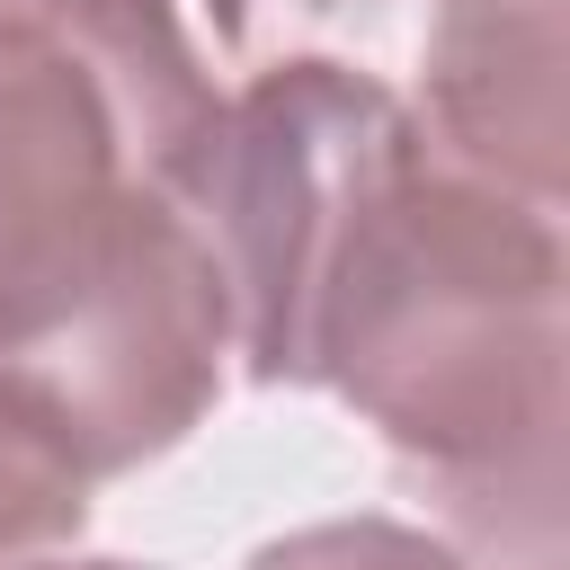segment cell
I'll return each mask as SVG.
<instances>
[{
  "label": "cell",
  "mask_w": 570,
  "mask_h": 570,
  "mask_svg": "<svg viewBox=\"0 0 570 570\" xmlns=\"http://www.w3.org/2000/svg\"><path fill=\"white\" fill-rule=\"evenodd\" d=\"M561 214L428 151L374 196L312 321V383L534 570H552L561 534Z\"/></svg>",
  "instance_id": "6da1fadb"
},
{
  "label": "cell",
  "mask_w": 570,
  "mask_h": 570,
  "mask_svg": "<svg viewBox=\"0 0 570 570\" xmlns=\"http://www.w3.org/2000/svg\"><path fill=\"white\" fill-rule=\"evenodd\" d=\"M223 116L169 0H36L0 27V312L116 205L178 196Z\"/></svg>",
  "instance_id": "7a4b0ae2"
},
{
  "label": "cell",
  "mask_w": 570,
  "mask_h": 570,
  "mask_svg": "<svg viewBox=\"0 0 570 570\" xmlns=\"http://www.w3.org/2000/svg\"><path fill=\"white\" fill-rule=\"evenodd\" d=\"M419 160V116L374 71L330 53H285L223 98L187 178V214L223 267L232 356L249 383H312L321 294L374 196Z\"/></svg>",
  "instance_id": "3957f363"
},
{
  "label": "cell",
  "mask_w": 570,
  "mask_h": 570,
  "mask_svg": "<svg viewBox=\"0 0 570 570\" xmlns=\"http://www.w3.org/2000/svg\"><path fill=\"white\" fill-rule=\"evenodd\" d=\"M223 356L232 294L178 196L116 205L27 303L0 312V374L89 490L169 454L223 401Z\"/></svg>",
  "instance_id": "277c9868"
},
{
  "label": "cell",
  "mask_w": 570,
  "mask_h": 570,
  "mask_svg": "<svg viewBox=\"0 0 570 570\" xmlns=\"http://www.w3.org/2000/svg\"><path fill=\"white\" fill-rule=\"evenodd\" d=\"M419 71H428V98H419L428 151L534 214H561L570 9L561 0H436Z\"/></svg>",
  "instance_id": "5b68a950"
},
{
  "label": "cell",
  "mask_w": 570,
  "mask_h": 570,
  "mask_svg": "<svg viewBox=\"0 0 570 570\" xmlns=\"http://www.w3.org/2000/svg\"><path fill=\"white\" fill-rule=\"evenodd\" d=\"M89 525V472L53 445V428L0 374V570L62 552Z\"/></svg>",
  "instance_id": "8992f818"
},
{
  "label": "cell",
  "mask_w": 570,
  "mask_h": 570,
  "mask_svg": "<svg viewBox=\"0 0 570 570\" xmlns=\"http://www.w3.org/2000/svg\"><path fill=\"white\" fill-rule=\"evenodd\" d=\"M240 570H472V561H463V543L401 525V517H330V525L258 543Z\"/></svg>",
  "instance_id": "52a82bcc"
},
{
  "label": "cell",
  "mask_w": 570,
  "mask_h": 570,
  "mask_svg": "<svg viewBox=\"0 0 570 570\" xmlns=\"http://www.w3.org/2000/svg\"><path fill=\"white\" fill-rule=\"evenodd\" d=\"M321 18V9H338V0H205V18H214V36L232 45V53H249L258 45V18Z\"/></svg>",
  "instance_id": "ba28073f"
},
{
  "label": "cell",
  "mask_w": 570,
  "mask_h": 570,
  "mask_svg": "<svg viewBox=\"0 0 570 570\" xmlns=\"http://www.w3.org/2000/svg\"><path fill=\"white\" fill-rule=\"evenodd\" d=\"M18 570H151V561H62V552H45V561H18Z\"/></svg>",
  "instance_id": "9c48e42d"
},
{
  "label": "cell",
  "mask_w": 570,
  "mask_h": 570,
  "mask_svg": "<svg viewBox=\"0 0 570 570\" xmlns=\"http://www.w3.org/2000/svg\"><path fill=\"white\" fill-rule=\"evenodd\" d=\"M27 9H36V0H0V27H9V18H27Z\"/></svg>",
  "instance_id": "30bf717a"
}]
</instances>
